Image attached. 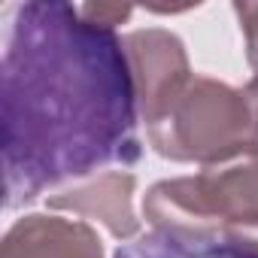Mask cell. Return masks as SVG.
<instances>
[{"instance_id": "7a4b0ae2", "label": "cell", "mask_w": 258, "mask_h": 258, "mask_svg": "<svg viewBox=\"0 0 258 258\" xmlns=\"http://www.w3.org/2000/svg\"><path fill=\"white\" fill-rule=\"evenodd\" d=\"M143 216L152 231L188 240H222L225 231L258 222V143L204 164L195 176L155 182Z\"/></svg>"}, {"instance_id": "ba28073f", "label": "cell", "mask_w": 258, "mask_h": 258, "mask_svg": "<svg viewBox=\"0 0 258 258\" xmlns=\"http://www.w3.org/2000/svg\"><path fill=\"white\" fill-rule=\"evenodd\" d=\"M234 16L240 22L243 31V43H246V61L258 76V4H234Z\"/></svg>"}, {"instance_id": "52a82bcc", "label": "cell", "mask_w": 258, "mask_h": 258, "mask_svg": "<svg viewBox=\"0 0 258 258\" xmlns=\"http://www.w3.org/2000/svg\"><path fill=\"white\" fill-rule=\"evenodd\" d=\"M112 258H258V255L228 240H188L164 231H149L131 243H121Z\"/></svg>"}, {"instance_id": "277c9868", "label": "cell", "mask_w": 258, "mask_h": 258, "mask_svg": "<svg viewBox=\"0 0 258 258\" xmlns=\"http://www.w3.org/2000/svg\"><path fill=\"white\" fill-rule=\"evenodd\" d=\"M137 176L131 170H103L88 179H79L46 198V207L55 213H70L79 219L100 222L115 240L131 243L140 237V219L134 213Z\"/></svg>"}, {"instance_id": "8992f818", "label": "cell", "mask_w": 258, "mask_h": 258, "mask_svg": "<svg viewBox=\"0 0 258 258\" xmlns=\"http://www.w3.org/2000/svg\"><path fill=\"white\" fill-rule=\"evenodd\" d=\"M0 258H103V243L85 219L31 213L4 234Z\"/></svg>"}, {"instance_id": "30bf717a", "label": "cell", "mask_w": 258, "mask_h": 258, "mask_svg": "<svg viewBox=\"0 0 258 258\" xmlns=\"http://www.w3.org/2000/svg\"><path fill=\"white\" fill-rule=\"evenodd\" d=\"M249 106V121H252V143H258V76H252L246 82V88H240Z\"/></svg>"}, {"instance_id": "5b68a950", "label": "cell", "mask_w": 258, "mask_h": 258, "mask_svg": "<svg viewBox=\"0 0 258 258\" xmlns=\"http://www.w3.org/2000/svg\"><path fill=\"white\" fill-rule=\"evenodd\" d=\"M124 52L137 82L140 118H149L155 109H161L191 79L182 40L164 28H143L124 34Z\"/></svg>"}, {"instance_id": "3957f363", "label": "cell", "mask_w": 258, "mask_h": 258, "mask_svg": "<svg viewBox=\"0 0 258 258\" xmlns=\"http://www.w3.org/2000/svg\"><path fill=\"white\" fill-rule=\"evenodd\" d=\"M146 121V137L170 161H222L252 143V121L243 91L228 82L195 76Z\"/></svg>"}, {"instance_id": "6da1fadb", "label": "cell", "mask_w": 258, "mask_h": 258, "mask_svg": "<svg viewBox=\"0 0 258 258\" xmlns=\"http://www.w3.org/2000/svg\"><path fill=\"white\" fill-rule=\"evenodd\" d=\"M4 25V207L137 161L140 100L124 37L58 0L16 4Z\"/></svg>"}, {"instance_id": "9c48e42d", "label": "cell", "mask_w": 258, "mask_h": 258, "mask_svg": "<svg viewBox=\"0 0 258 258\" xmlns=\"http://www.w3.org/2000/svg\"><path fill=\"white\" fill-rule=\"evenodd\" d=\"M79 10H82V16L88 22L112 28V31H115V25H124L127 19L134 16V7H121V4H85Z\"/></svg>"}]
</instances>
